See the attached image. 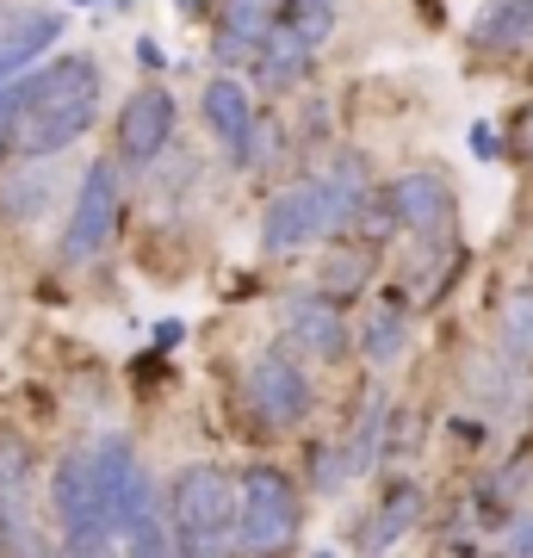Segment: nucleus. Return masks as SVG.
I'll return each instance as SVG.
<instances>
[{"instance_id":"obj_1","label":"nucleus","mask_w":533,"mask_h":558,"mask_svg":"<svg viewBox=\"0 0 533 558\" xmlns=\"http://www.w3.org/2000/svg\"><path fill=\"white\" fill-rule=\"evenodd\" d=\"M94 112H99V62L62 57L44 75H25L13 94H0V137L25 161H50L94 131Z\"/></svg>"},{"instance_id":"obj_2","label":"nucleus","mask_w":533,"mask_h":558,"mask_svg":"<svg viewBox=\"0 0 533 558\" xmlns=\"http://www.w3.org/2000/svg\"><path fill=\"white\" fill-rule=\"evenodd\" d=\"M360 211H366V180H354V168L298 180V186L274 193L267 218H261V242H267V255H292V248H311L316 236H336V230L360 223Z\"/></svg>"},{"instance_id":"obj_3","label":"nucleus","mask_w":533,"mask_h":558,"mask_svg":"<svg viewBox=\"0 0 533 558\" xmlns=\"http://www.w3.org/2000/svg\"><path fill=\"white\" fill-rule=\"evenodd\" d=\"M168 534L174 558H230L237 553V484L218 465H186L168 484Z\"/></svg>"},{"instance_id":"obj_4","label":"nucleus","mask_w":533,"mask_h":558,"mask_svg":"<svg viewBox=\"0 0 533 558\" xmlns=\"http://www.w3.org/2000/svg\"><path fill=\"white\" fill-rule=\"evenodd\" d=\"M298 534V490L279 465H249L237 484V546L249 558H279Z\"/></svg>"},{"instance_id":"obj_5","label":"nucleus","mask_w":533,"mask_h":558,"mask_svg":"<svg viewBox=\"0 0 533 558\" xmlns=\"http://www.w3.org/2000/svg\"><path fill=\"white\" fill-rule=\"evenodd\" d=\"M50 509H57V527H62V553L69 558H99L112 546V521L99 509V490H94V459L81 453H62L57 472H50Z\"/></svg>"},{"instance_id":"obj_6","label":"nucleus","mask_w":533,"mask_h":558,"mask_svg":"<svg viewBox=\"0 0 533 558\" xmlns=\"http://www.w3.org/2000/svg\"><path fill=\"white\" fill-rule=\"evenodd\" d=\"M311 379H304V366H298L292 354H261L255 366H249V416L267 428V435H292L298 422L311 416Z\"/></svg>"},{"instance_id":"obj_7","label":"nucleus","mask_w":533,"mask_h":558,"mask_svg":"<svg viewBox=\"0 0 533 558\" xmlns=\"http://www.w3.org/2000/svg\"><path fill=\"white\" fill-rule=\"evenodd\" d=\"M119 230V168L112 161H94L81 174V193H75V211H69V230H62V255L69 260H87L99 255Z\"/></svg>"},{"instance_id":"obj_8","label":"nucleus","mask_w":533,"mask_h":558,"mask_svg":"<svg viewBox=\"0 0 533 558\" xmlns=\"http://www.w3.org/2000/svg\"><path fill=\"white\" fill-rule=\"evenodd\" d=\"M32 447L0 435V558H32Z\"/></svg>"},{"instance_id":"obj_9","label":"nucleus","mask_w":533,"mask_h":558,"mask_svg":"<svg viewBox=\"0 0 533 558\" xmlns=\"http://www.w3.org/2000/svg\"><path fill=\"white\" fill-rule=\"evenodd\" d=\"M174 137V94L168 87H137L119 112V156L124 161H156Z\"/></svg>"},{"instance_id":"obj_10","label":"nucleus","mask_w":533,"mask_h":558,"mask_svg":"<svg viewBox=\"0 0 533 558\" xmlns=\"http://www.w3.org/2000/svg\"><path fill=\"white\" fill-rule=\"evenodd\" d=\"M205 124L218 131V143L230 156H249L255 149V106H249V87L230 75H218L205 87Z\"/></svg>"},{"instance_id":"obj_11","label":"nucleus","mask_w":533,"mask_h":558,"mask_svg":"<svg viewBox=\"0 0 533 558\" xmlns=\"http://www.w3.org/2000/svg\"><path fill=\"white\" fill-rule=\"evenodd\" d=\"M286 329L316 360H341V348H348V323H341L336 299H292L286 304Z\"/></svg>"},{"instance_id":"obj_12","label":"nucleus","mask_w":533,"mask_h":558,"mask_svg":"<svg viewBox=\"0 0 533 558\" xmlns=\"http://www.w3.org/2000/svg\"><path fill=\"white\" fill-rule=\"evenodd\" d=\"M385 199H391L397 223H410L415 236H440L447 230V211H453V199H447V186L435 174H403Z\"/></svg>"},{"instance_id":"obj_13","label":"nucleus","mask_w":533,"mask_h":558,"mask_svg":"<svg viewBox=\"0 0 533 558\" xmlns=\"http://www.w3.org/2000/svg\"><path fill=\"white\" fill-rule=\"evenodd\" d=\"M57 199V174H50V161H25V168H13V174L0 180V211L7 218H44V205Z\"/></svg>"},{"instance_id":"obj_14","label":"nucleus","mask_w":533,"mask_h":558,"mask_svg":"<svg viewBox=\"0 0 533 558\" xmlns=\"http://www.w3.org/2000/svg\"><path fill=\"white\" fill-rule=\"evenodd\" d=\"M304 69H311V44L286 32V25H267V38L255 50V75L267 87H292V81H304Z\"/></svg>"},{"instance_id":"obj_15","label":"nucleus","mask_w":533,"mask_h":558,"mask_svg":"<svg viewBox=\"0 0 533 558\" xmlns=\"http://www.w3.org/2000/svg\"><path fill=\"white\" fill-rule=\"evenodd\" d=\"M57 32H62L57 13H32L20 32H7V38H0V87H7L13 75H25V69H32V62L57 44Z\"/></svg>"},{"instance_id":"obj_16","label":"nucleus","mask_w":533,"mask_h":558,"mask_svg":"<svg viewBox=\"0 0 533 558\" xmlns=\"http://www.w3.org/2000/svg\"><path fill=\"white\" fill-rule=\"evenodd\" d=\"M472 38L490 44V50L533 44V0H490V7L472 20Z\"/></svg>"},{"instance_id":"obj_17","label":"nucleus","mask_w":533,"mask_h":558,"mask_svg":"<svg viewBox=\"0 0 533 558\" xmlns=\"http://www.w3.org/2000/svg\"><path fill=\"white\" fill-rule=\"evenodd\" d=\"M415 515H422V490L415 484H397L391 497L378 502V515H373V527H366V546H391V539H403L415 527Z\"/></svg>"},{"instance_id":"obj_18","label":"nucleus","mask_w":533,"mask_h":558,"mask_svg":"<svg viewBox=\"0 0 533 558\" xmlns=\"http://www.w3.org/2000/svg\"><path fill=\"white\" fill-rule=\"evenodd\" d=\"M502 354L509 360L533 354V286H514L502 299Z\"/></svg>"},{"instance_id":"obj_19","label":"nucleus","mask_w":533,"mask_h":558,"mask_svg":"<svg viewBox=\"0 0 533 558\" xmlns=\"http://www.w3.org/2000/svg\"><path fill=\"white\" fill-rule=\"evenodd\" d=\"M360 348H366V360H373V366H391V360L403 354V304H378Z\"/></svg>"},{"instance_id":"obj_20","label":"nucleus","mask_w":533,"mask_h":558,"mask_svg":"<svg viewBox=\"0 0 533 558\" xmlns=\"http://www.w3.org/2000/svg\"><path fill=\"white\" fill-rule=\"evenodd\" d=\"M509 379H514V373L502 366V360H490V366L477 360V366H472V398L490 403V410H509V403H514V385Z\"/></svg>"},{"instance_id":"obj_21","label":"nucleus","mask_w":533,"mask_h":558,"mask_svg":"<svg viewBox=\"0 0 533 558\" xmlns=\"http://www.w3.org/2000/svg\"><path fill=\"white\" fill-rule=\"evenodd\" d=\"M360 279H366V255H354V248L348 255H329V267H323V286L329 292L323 299H348V292H360Z\"/></svg>"},{"instance_id":"obj_22","label":"nucleus","mask_w":533,"mask_h":558,"mask_svg":"<svg viewBox=\"0 0 533 558\" xmlns=\"http://www.w3.org/2000/svg\"><path fill=\"white\" fill-rule=\"evenodd\" d=\"M348 478H354V459H348V447H329V453L316 459V490H323V497H336Z\"/></svg>"},{"instance_id":"obj_23","label":"nucleus","mask_w":533,"mask_h":558,"mask_svg":"<svg viewBox=\"0 0 533 558\" xmlns=\"http://www.w3.org/2000/svg\"><path fill=\"white\" fill-rule=\"evenodd\" d=\"M472 149H477V156H496L502 143H496V131H490V124H472Z\"/></svg>"},{"instance_id":"obj_24","label":"nucleus","mask_w":533,"mask_h":558,"mask_svg":"<svg viewBox=\"0 0 533 558\" xmlns=\"http://www.w3.org/2000/svg\"><path fill=\"white\" fill-rule=\"evenodd\" d=\"M509 546H514V558H533V521H521V534H514Z\"/></svg>"},{"instance_id":"obj_25","label":"nucleus","mask_w":533,"mask_h":558,"mask_svg":"<svg viewBox=\"0 0 533 558\" xmlns=\"http://www.w3.org/2000/svg\"><path fill=\"white\" fill-rule=\"evenodd\" d=\"M174 7H180V13H193V7H198V0H174Z\"/></svg>"},{"instance_id":"obj_26","label":"nucleus","mask_w":533,"mask_h":558,"mask_svg":"<svg viewBox=\"0 0 533 558\" xmlns=\"http://www.w3.org/2000/svg\"><path fill=\"white\" fill-rule=\"evenodd\" d=\"M0 329H7V317H0Z\"/></svg>"}]
</instances>
